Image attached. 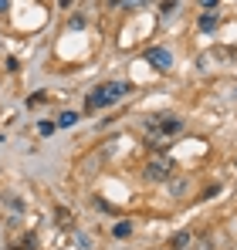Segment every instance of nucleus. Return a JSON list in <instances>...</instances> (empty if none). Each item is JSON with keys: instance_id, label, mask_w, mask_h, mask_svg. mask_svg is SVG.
Wrapping results in <instances>:
<instances>
[{"instance_id": "f257e3e1", "label": "nucleus", "mask_w": 237, "mask_h": 250, "mask_svg": "<svg viewBox=\"0 0 237 250\" xmlns=\"http://www.w3.org/2000/svg\"><path fill=\"white\" fill-rule=\"evenodd\" d=\"M129 88H132L129 82H109V84H102L98 91H92L88 108H105V105H112V102H118V98L129 91Z\"/></svg>"}, {"instance_id": "f03ea898", "label": "nucleus", "mask_w": 237, "mask_h": 250, "mask_svg": "<svg viewBox=\"0 0 237 250\" xmlns=\"http://www.w3.org/2000/svg\"><path fill=\"white\" fill-rule=\"evenodd\" d=\"M146 179H156V183L169 179V163L166 159H149L146 163Z\"/></svg>"}, {"instance_id": "7ed1b4c3", "label": "nucleus", "mask_w": 237, "mask_h": 250, "mask_svg": "<svg viewBox=\"0 0 237 250\" xmlns=\"http://www.w3.org/2000/svg\"><path fill=\"white\" fill-rule=\"evenodd\" d=\"M146 58L156 64L159 71H166V68L173 64V58H169V51H166V47H149V51H146Z\"/></svg>"}, {"instance_id": "20e7f679", "label": "nucleus", "mask_w": 237, "mask_h": 250, "mask_svg": "<svg viewBox=\"0 0 237 250\" xmlns=\"http://www.w3.org/2000/svg\"><path fill=\"white\" fill-rule=\"evenodd\" d=\"M180 119H156V128L163 132V135H173V132H180Z\"/></svg>"}, {"instance_id": "39448f33", "label": "nucleus", "mask_w": 237, "mask_h": 250, "mask_svg": "<svg viewBox=\"0 0 237 250\" xmlns=\"http://www.w3.org/2000/svg\"><path fill=\"white\" fill-rule=\"evenodd\" d=\"M190 247V233H180V237H173V250H187Z\"/></svg>"}, {"instance_id": "423d86ee", "label": "nucleus", "mask_w": 237, "mask_h": 250, "mask_svg": "<svg viewBox=\"0 0 237 250\" xmlns=\"http://www.w3.org/2000/svg\"><path fill=\"white\" fill-rule=\"evenodd\" d=\"M213 27H217V17H207V14H203V17H200V31H213Z\"/></svg>"}, {"instance_id": "0eeeda50", "label": "nucleus", "mask_w": 237, "mask_h": 250, "mask_svg": "<svg viewBox=\"0 0 237 250\" xmlns=\"http://www.w3.org/2000/svg\"><path fill=\"white\" fill-rule=\"evenodd\" d=\"M75 122H78V115H75V112H65V115L58 119V125H65V128H68V125H75Z\"/></svg>"}, {"instance_id": "6e6552de", "label": "nucleus", "mask_w": 237, "mask_h": 250, "mask_svg": "<svg viewBox=\"0 0 237 250\" xmlns=\"http://www.w3.org/2000/svg\"><path fill=\"white\" fill-rule=\"evenodd\" d=\"M146 3H149V0H122L125 10H139V7H146Z\"/></svg>"}, {"instance_id": "1a4fd4ad", "label": "nucleus", "mask_w": 237, "mask_h": 250, "mask_svg": "<svg viewBox=\"0 0 237 250\" xmlns=\"http://www.w3.org/2000/svg\"><path fill=\"white\" fill-rule=\"evenodd\" d=\"M132 233V223H118L116 227V237H129Z\"/></svg>"}, {"instance_id": "9d476101", "label": "nucleus", "mask_w": 237, "mask_h": 250, "mask_svg": "<svg viewBox=\"0 0 237 250\" xmlns=\"http://www.w3.org/2000/svg\"><path fill=\"white\" fill-rule=\"evenodd\" d=\"M173 3H176V0H163V14H169V10H173Z\"/></svg>"}, {"instance_id": "9b49d317", "label": "nucleus", "mask_w": 237, "mask_h": 250, "mask_svg": "<svg viewBox=\"0 0 237 250\" xmlns=\"http://www.w3.org/2000/svg\"><path fill=\"white\" fill-rule=\"evenodd\" d=\"M200 3H203V7H207V10H213V7H217V3H220V0H200Z\"/></svg>"}, {"instance_id": "f8f14e48", "label": "nucleus", "mask_w": 237, "mask_h": 250, "mask_svg": "<svg viewBox=\"0 0 237 250\" xmlns=\"http://www.w3.org/2000/svg\"><path fill=\"white\" fill-rule=\"evenodd\" d=\"M3 10H7V0H0V14H3Z\"/></svg>"}, {"instance_id": "ddd939ff", "label": "nucleus", "mask_w": 237, "mask_h": 250, "mask_svg": "<svg viewBox=\"0 0 237 250\" xmlns=\"http://www.w3.org/2000/svg\"><path fill=\"white\" fill-rule=\"evenodd\" d=\"M61 7H71V0H61Z\"/></svg>"}, {"instance_id": "4468645a", "label": "nucleus", "mask_w": 237, "mask_h": 250, "mask_svg": "<svg viewBox=\"0 0 237 250\" xmlns=\"http://www.w3.org/2000/svg\"><path fill=\"white\" fill-rule=\"evenodd\" d=\"M112 7H122V0H112Z\"/></svg>"}]
</instances>
